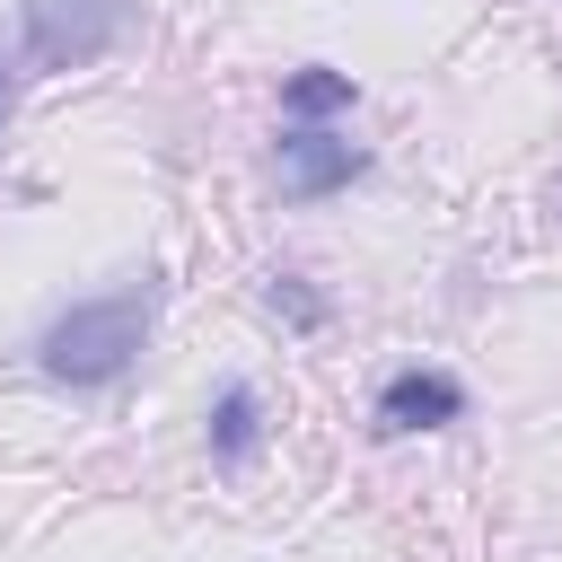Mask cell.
<instances>
[{
	"label": "cell",
	"instance_id": "cell-2",
	"mask_svg": "<svg viewBox=\"0 0 562 562\" xmlns=\"http://www.w3.org/2000/svg\"><path fill=\"white\" fill-rule=\"evenodd\" d=\"M132 26V0H26V61L35 70H79L114 53Z\"/></svg>",
	"mask_w": 562,
	"mask_h": 562
},
{
	"label": "cell",
	"instance_id": "cell-5",
	"mask_svg": "<svg viewBox=\"0 0 562 562\" xmlns=\"http://www.w3.org/2000/svg\"><path fill=\"white\" fill-rule=\"evenodd\" d=\"M255 448H263V395L246 386V378H228L220 395H211V465H255Z\"/></svg>",
	"mask_w": 562,
	"mask_h": 562
},
{
	"label": "cell",
	"instance_id": "cell-4",
	"mask_svg": "<svg viewBox=\"0 0 562 562\" xmlns=\"http://www.w3.org/2000/svg\"><path fill=\"white\" fill-rule=\"evenodd\" d=\"M457 413H465V386L448 369H395L378 386V430H439Z\"/></svg>",
	"mask_w": 562,
	"mask_h": 562
},
{
	"label": "cell",
	"instance_id": "cell-1",
	"mask_svg": "<svg viewBox=\"0 0 562 562\" xmlns=\"http://www.w3.org/2000/svg\"><path fill=\"white\" fill-rule=\"evenodd\" d=\"M149 325H158V272H132V281H114V290H97V299H70V307L35 334V369H44L53 386H114V378L140 360Z\"/></svg>",
	"mask_w": 562,
	"mask_h": 562
},
{
	"label": "cell",
	"instance_id": "cell-6",
	"mask_svg": "<svg viewBox=\"0 0 562 562\" xmlns=\"http://www.w3.org/2000/svg\"><path fill=\"white\" fill-rule=\"evenodd\" d=\"M351 105H360L351 70L307 61V70H290V79H281V114H290V123H325V114H351Z\"/></svg>",
	"mask_w": 562,
	"mask_h": 562
},
{
	"label": "cell",
	"instance_id": "cell-7",
	"mask_svg": "<svg viewBox=\"0 0 562 562\" xmlns=\"http://www.w3.org/2000/svg\"><path fill=\"white\" fill-rule=\"evenodd\" d=\"M263 299H272V307H281V316H290L299 334H316V325H325V299H316V290H307L299 272H272V290H263Z\"/></svg>",
	"mask_w": 562,
	"mask_h": 562
},
{
	"label": "cell",
	"instance_id": "cell-3",
	"mask_svg": "<svg viewBox=\"0 0 562 562\" xmlns=\"http://www.w3.org/2000/svg\"><path fill=\"white\" fill-rule=\"evenodd\" d=\"M272 176H281L290 202H325V193H342V184L369 176V149L342 140V132H325V123H290L281 149H272Z\"/></svg>",
	"mask_w": 562,
	"mask_h": 562
}]
</instances>
